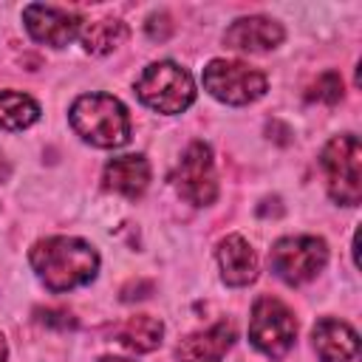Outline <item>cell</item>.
<instances>
[{"mask_svg":"<svg viewBox=\"0 0 362 362\" xmlns=\"http://www.w3.org/2000/svg\"><path fill=\"white\" fill-rule=\"evenodd\" d=\"M31 266L51 291H68L96 277L99 255L79 238H45L31 246Z\"/></svg>","mask_w":362,"mask_h":362,"instance_id":"cell-1","label":"cell"},{"mask_svg":"<svg viewBox=\"0 0 362 362\" xmlns=\"http://www.w3.org/2000/svg\"><path fill=\"white\" fill-rule=\"evenodd\" d=\"M74 130L93 147H122L130 139V116L116 96L85 93L71 107Z\"/></svg>","mask_w":362,"mask_h":362,"instance_id":"cell-2","label":"cell"},{"mask_svg":"<svg viewBox=\"0 0 362 362\" xmlns=\"http://www.w3.org/2000/svg\"><path fill=\"white\" fill-rule=\"evenodd\" d=\"M328 192L342 206H356L362 198V144L354 133L334 136L320 156Z\"/></svg>","mask_w":362,"mask_h":362,"instance_id":"cell-3","label":"cell"},{"mask_svg":"<svg viewBox=\"0 0 362 362\" xmlns=\"http://www.w3.org/2000/svg\"><path fill=\"white\" fill-rule=\"evenodd\" d=\"M139 99L158 113H181L195 99V85L187 68L175 62H153L136 79Z\"/></svg>","mask_w":362,"mask_h":362,"instance_id":"cell-4","label":"cell"},{"mask_svg":"<svg viewBox=\"0 0 362 362\" xmlns=\"http://www.w3.org/2000/svg\"><path fill=\"white\" fill-rule=\"evenodd\" d=\"M325 260H328V246L322 238H314V235L283 238L272 246V255H269L272 272L288 286H303L311 277H317Z\"/></svg>","mask_w":362,"mask_h":362,"instance_id":"cell-5","label":"cell"},{"mask_svg":"<svg viewBox=\"0 0 362 362\" xmlns=\"http://www.w3.org/2000/svg\"><path fill=\"white\" fill-rule=\"evenodd\" d=\"M297 337V320L286 303L277 297H260L252 305V320H249V339L257 351L266 356L280 359Z\"/></svg>","mask_w":362,"mask_h":362,"instance_id":"cell-6","label":"cell"},{"mask_svg":"<svg viewBox=\"0 0 362 362\" xmlns=\"http://www.w3.org/2000/svg\"><path fill=\"white\" fill-rule=\"evenodd\" d=\"M204 88L226 105H249L266 93V76L238 59H212L204 68Z\"/></svg>","mask_w":362,"mask_h":362,"instance_id":"cell-7","label":"cell"},{"mask_svg":"<svg viewBox=\"0 0 362 362\" xmlns=\"http://www.w3.org/2000/svg\"><path fill=\"white\" fill-rule=\"evenodd\" d=\"M173 184H175L178 195L184 201H189L192 206H209L218 198L215 161H212V150L204 141H192L187 147V153L181 156V161L173 173Z\"/></svg>","mask_w":362,"mask_h":362,"instance_id":"cell-8","label":"cell"},{"mask_svg":"<svg viewBox=\"0 0 362 362\" xmlns=\"http://www.w3.org/2000/svg\"><path fill=\"white\" fill-rule=\"evenodd\" d=\"M23 20H25L28 34L37 42H45V45H54V48L68 45L82 28V20L74 11H65V8H57V6H40V3L25 6Z\"/></svg>","mask_w":362,"mask_h":362,"instance_id":"cell-9","label":"cell"},{"mask_svg":"<svg viewBox=\"0 0 362 362\" xmlns=\"http://www.w3.org/2000/svg\"><path fill=\"white\" fill-rule=\"evenodd\" d=\"M283 42V25L277 20H269V17H240L235 20L226 34H223V45L232 48V51H252V54H260V51H272Z\"/></svg>","mask_w":362,"mask_h":362,"instance_id":"cell-10","label":"cell"},{"mask_svg":"<svg viewBox=\"0 0 362 362\" xmlns=\"http://www.w3.org/2000/svg\"><path fill=\"white\" fill-rule=\"evenodd\" d=\"M235 342V325L232 322H215L204 331H195L178 342V359L181 362H221L223 354Z\"/></svg>","mask_w":362,"mask_h":362,"instance_id":"cell-11","label":"cell"},{"mask_svg":"<svg viewBox=\"0 0 362 362\" xmlns=\"http://www.w3.org/2000/svg\"><path fill=\"white\" fill-rule=\"evenodd\" d=\"M311 339H314V351L320 354L322 362H351L359 351L356 331L348 322L334 320V317L317 320V325L311 331Z\"/></svg>","mask_w":362,"mask_h":362,"instance_id":"cell-12","label":"cell"},{"mask_svg":"<svg viewBox=\"0 0 362 362\" xmlns=\"http://www.w3.org/2000/svg\"><path fill=\"white\" fill-rule=\"evenodd\" d=\"M105 189L110 192H119L124 198H139L147 184H150V164L144 156H119V158H110L105 164Z\"/></svg>","mask_w":362,"mask_h":362,"instance_id":"cell-13","label":"cell"},{"mask_svg":"<svg viewBox=\"0 0 362 362\" xmlns=\"http://www.w3.org/2000/svg\"><path fill=\"white\" fill-rule=\"evenodd\" d=\"M218 263L221 277L229 286H246L257 277V255L240 235H226L218 243Z\"/></svg>","mask_w":362,"mask_h":362,"instance_id":"cell-14","label":"cell"},{"mask_svg":"<svg viewBox=\"0 0 362 362\" xmlns=\"http://www.w3.org/2000/svg\"><path fill=\"white\" fill-rule=\"evenodd\" d=\"M161 337H164V325L161 320L150 317V314H136V317H127L119 328H116V339L136 351V354H150L161 345Z\"/></svg>","mask_w":362,"mask_h":362,"instance_id":"cell-15","label":"cell"},{"mask_svg":"<svg viewBox=\"0 0 362 362\" xmlns=\"http://www.w3.org/2000/svg\"><path fill=\"white\" fill-rule=\"evenodd\" d=\"M82 45L88 54H110L113 48H119L127 40V25L116 17H105V20H93V23H82L79 28Z\"/></svg>","mask_w":362,"mask_h":362,"instance_id":"cell-16","label":"cell"},{"mask_svg":"<svg viewBox=\"0 0 362 362\" xmlns=\"http://www.w3.org/2000/svg\"><path fill=\"white\" fill-rule=\"evenodd\" d=\"M40 119V105L17 90H0V127L23 130Z\"/></svg>","mask_w":362,"mask_h":362,"instance_id":"cell-17","label":"cell"},{"mask_svg":"<svg viewBox=\"0 0 362 362\" xmlns=\"http://www.w3.org/2000/svg\"><path fill=\"white\" fill-rule=\"evenodd\" d=\"M308 99L311 102H325V105H337L342 99V76L337 71H322L311 88H308Z\"/></svg>","mask_w":362,"mask_h":362,"instance_id":"cell-18","label":"cell"},{"mask_svg":"<svg viewBox=\"0 0 362 362\" xmlns=\"http://www.w3.org/2000/svg\"><path fill=\"white\" fill-rule=\"evenodd\" d=\"M37 314V320L42 322V325H51V328H74L76 325V320H74V314L71 311H65V308H37L34 311Z\"/></svg>","mask_w":362,"mask_h":362,"instance_id":"cell-19","label":"cell"},{"mask_svg":"<svg viewBox=\"0 0 362 362\" xmlns=\"http://www.w3.org/2000/svg\"><path fill=\"white\" fill-rule=\"evenodd\" d=\"M173 34V23H170V17L164 14V11H158V14H153L150 20H147V37L150 40H167Z\"/></svg>","mask_w":362,"mask_h":362,"instance_id":"cell-20","label":"cell"},{"mask_svg":"<svg viewBox=\"0 0 362 362\" xmlns=\"http://www.w3.org/2000/svg\"><path fill=\"white\" fill-rule=\"evenodd\" d=\"M6 356H8V348H6V339L0 334V362H6Z\"/></svg>","mask_w":362,"mask_h":362,"instance_id":"cell-21","label":"cell"},{"mask_svg":"<svg viewBox=\"0 0 362 362\" xmlns=\"http://www.w3.org/2000/svg\"><path fill=\"white\" fill-rule=\"evenodd\" d=\"M99 362H130V359H122V356H102Z\"/></svg>","mask_w":362,"mask_h":362,"instance_id":"cell-22","label":"cell"},{"mask_svg":"<svg viewBox=\"0 0 362 362\" xmlns=\"http://www.w3.org/2000/svg\"><path fill=\"white\" fill-rule=\"evenodd\" d=\"M6 173V164H3V156H0V175Z\"/></svg>","mask_w":362,"mask_h":362,"instance_id":"cell-23","label":"cell"}]
</instances>
